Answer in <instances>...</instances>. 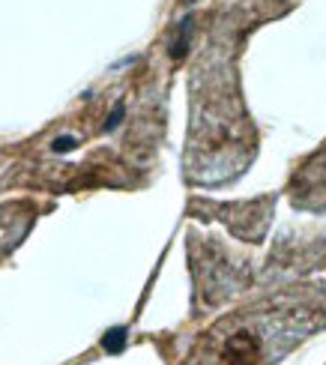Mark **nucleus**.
Masks as SVG:
<instances>
[{
	"instance_id": "1",
	"label": "nucleus",
	"mask_w": 326,
	"mask_h": 365,
	"mask_svg": "<svg viewBox=\"0 0 326 365\" xmlns=\"http://www.w3.org/2000/svg\"><path fill=\"white\" fill-rule=\"evenodd\" d=\"M105 347H108V351H120V347H123V329H114L111 336L105 339Z\"/></svg>"
}]
</instances>
